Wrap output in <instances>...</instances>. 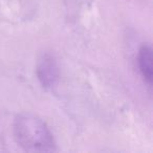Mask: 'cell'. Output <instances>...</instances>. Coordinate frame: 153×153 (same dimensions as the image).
Instances as JSON below:
<instances>
[{"label":"cell","instance_id":"1","mask_svg":"<svg viewBox=\"0 0 153 153\" xmlns=\"http://www.w3.org/2000/svg\"><path fill=\"white\" fill-rule=\"evenodd\" d=\"M14 134L18 145L27 152H53L57 149L46 124L30 113H22L16 117Z\"/></svg>","mask_w":153,"mask_h":153},{"label":"cell","instance_id":"2","mask_svg":"<svg viewBox=\"0 0 153 153\" xmlns=\"http://www.w3.org/2000/svg\"><path fill=\"white\" fill-rule=\"evenodd\" d=\"M36 74L41 85L47 89L56 87L59 81V66L55 57L48 53H45L39 58L37 62Z\"/></svg>","mask_w":153,"mask_h":153},{"label":"cell","instance_id":"3","mask_svg":"<svg viewBox=\"0 0 153 153\" xmlns=\"http://www.w3.org/2000/svg\"><path fill=\"white\" fill-rule=\"evenodd\" d=\"M137 64L145 82L151 86L153 81V58L152 49L149 45L145 44L140 48L137 53Z\"/></svg>","mask_w":153,"mask_h":153}]
</instances>
